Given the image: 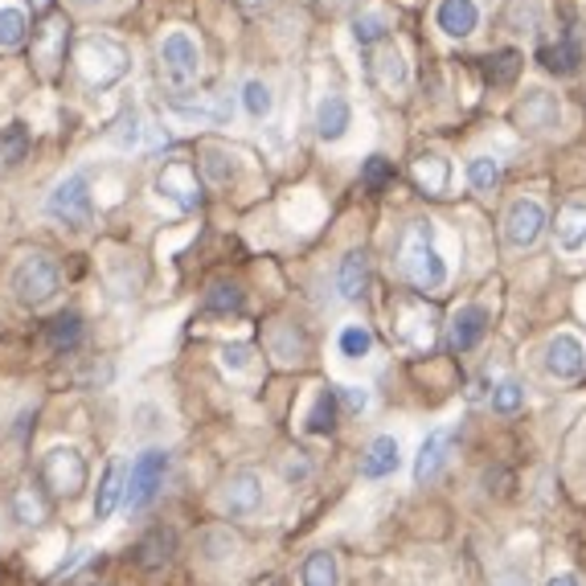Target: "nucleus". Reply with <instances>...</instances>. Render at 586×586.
<instances>
[{
    "instance_id": "a19ab883",
    "label": "nucleus",
    "mask_w": 586,
    "mask_h": 586,
    "mask_svg": "<svg viewBox=\"0 0 586 586\" xmlns=\"http://www.w3.org/2000/svg\"><path fill=\"white\" fill-rule=\"evenodd\" d=\"M209 308H238L243 296H238V287H214V296H209Z\"/></svg>"
},
{
    "instance_id": "79ce46f5",
    "label": "nucleus",
    "mask_w": 586,
    "mask_h": 586,
    "mask_svg": "<svg viewBox=\"0 0 586 586\" xmlns=\"http://www.w3.org/2000/svg\"><path fill=\"white\" fill-rule=\"evenodd\" d=\"M341 398L349 402V410H366L369 407V394H366V390H357V385H345Z\"/></svg>"
},
{
    "instance_id": "9d476101",
    "label": "nucleus",
    "mask_w": 586,
    "mask_h": 586,
    "mask_svg": "<svg viewBox=\"0 0 586 586\" xmlns=\"http://www.w3.org/2000/svg\"><path fill=\"white\" fill-rule=\"evenodd\" d=\"M156 193L168 197V202L177 205V209H197L202 205V181H197V168L189 161H168L161 168V177H156Z\"/></svg>"
},
{
    "instance_id": "c03bdc74",
    "label": "nucleus",
    "mask_w": 586,
    "mask_h": 586,
    "mask_svg": "<svg viewBox=\"0 0 586 586\" xmlns=\"http://www.w3.org/2000/svg\"><path fill=\"white\" fill-rule=\"evenodd\" d=\"M320 4H325L328 13H341V9H345V4H349V0H320Z\"/></svg>"
},
{
    "instance_id": "2eb2a0df",
    "label": "nucleus",
    "mask_w": 586,
    "mask_h": 586,
    "mask_svg": "<svg viewBox=\"0 0 586 586\" xmlns=\"http://www.w3.org/2000/svg\"><path fill=\"white\" fill-rule=\"evenodd\" d=\"M435 25L448 33V38H472L480 25V4L476 0H439L435 9Z\"/></svg>"
},
{
    "instance_id": "9b49d317",
    "label": "nucleus",
    "mask_w": 586,
    "mask_h": 586,
    "mask_svg": "<svg viewBox=\"0 0 586 586\" xmlns=\"http://www.w3.org/2000/svg\"><path fill=\"white\" fill-rule=\"evenodd\" d=\"M546 373L558 382H574L586 373V341L578 332H558L546 345Z\"/></svg>"
},
{
    "instance_id": "20e7f679",
    "label": "nucleus",
    "mask_w": 586,
    "mask_h": 586,
    "mask_svg": "<svg viewBox=\"0 0 586 586\" xmlns=\"http://www.w3.org/2000/svg\"><path fill=\"white\" fill-rule=\"evenodd\" d=\"M13 296L25 308H41V304H50L58 296V287H62V275H58L54 259H45V255H25V259L13 267Z\"/></svg>"
},
{
    "instance_id": "ea45409f",
    "label": "nucleus",
    "mask_w": 586,
    "mask_h": 586,
    "mask_svg": "<svg viewBox=\"0 0 586 586\" xmlns=\"http://www.w3.org/2000/svg\"><path fill=\"white\" fill-rule=\"evenodd\" d=\"M390 177H394L390 161H385V156H369V164H366V185H369V189H382Z\"/></svg>"
},
{
    "instance_id": "e433bc0d",
    "label": "nucleus",
    "mask_w": 586,
    "mask_h": 586,
    "mask_svg": "<svg viewBox=\"0 0 586 586\" xmlns=\"http://www.w3.org/2000/svg\"><path fill=\"white\" fill-rule=\"evenodd\" d=\"M521 407H525V390H521V382H501L496 390H492V410H496V414H517Z\"/></svg>"
},
{
    "instance_id": "4c0bfd02",
    "label": "nucleus",
    "mask_w": 586,
    "mask_h": 586,
    "mask_svg": "<svg viewBox=\"0 0 586 586\" xmlns=\"http://www.w3.org/2000/svg\"><path fill=\"white\" fill-rule=\"evenodd\" d=\"M111 140H115L120 148H136V144H140V115H136V107H123V115L115 120V132H111Z\"/></svg>"
},
{
    "instance_id": "7c9ffc66",
    "label": "nucleus",
    "mask_w": 586,
    "mask_h": 586,
    "mask_svg": "<svg viewBox=\"0 0 586 586\" xmlns=\"http://www.w3.org/2000/svg\"><path fill=\"white\" fill-rule=\"evenodd\" d=\"M29 152V132L21 127V123H13V127H4L0 132V161L4 164H21Z\"/></svg>"
},
{
    "instance_id": "c85d7f7f",
    "label": "nucleus",
    "mask_w": 586,
    "mask_h": 586,
    "mask_svg": "<svg viewBox=\"0 0 586 586\" xmlns=\"http://www.w3.org/2000/svg\"><path fill=\"white\" fill-rule=\"evenodd\" d=\"M29 33V21L21 9H13V4H4L0 9V50H13V45H21Z\"/></svg>"
},
{
    "instance_id": "cd10ccee",
    "label": "nucleus",
    "mask_w": 586,
    "mask_h": 586,
    "mask_svg": "<svg viewBox=\"0 0 586 586\" xmlns=\"http://www.w3.org/2000/svg\"><path fill=\"white\" fill-rule=\"evenodd\" d=\"M243 107H246V115H250V120H267V115H271V107H275L271 86H267V82H259V79L243 82Z\"/></svg>"
},
{
    "instance_id": "f257e3e1",
    "label": "nucleus",
    "mask_w": 586,
    "mask_h": 586,
    "mask_svg": "<svg viewBox=\"0 0 586 586\" xmlns=\"http://www.w3.org/2000/svg\"><path fill=\"white\" fill-rule=\"evenodd\" d=\"M398 271L407 275L419 291L448 287V263H443L435 238H431V226L414 222V226L402 230V238H398Z\"/></svg>"
},
{
    "instance_id": "72a5a7b5",
    "label": "nucleus",
    "mask_w": 586,
    "mask_h": 586,
    "mask_svg": "<svg viewBox=\"0 0 586 586\" xmlns=\"http://www.w3.org/2000/svg\"><path fill=\"white\" fill-rule=\"evenodd\" d=\"M385 33H390L385 13H366L353 21V38L361 41V45H378V41H385Z\"/></svg>"
},
{
    "instance_id": "a18cd8bd",
    "label": "nucleus",
    "mask_w": 586,
    "mask_h": 586,
    "mask_svg": "<svg viewBox=\"0 0 586 586\" xmlns=\"http://www.w3.org/2000/svg\"><path fill=\"white\" fill-rule=\"evenodd\" d=\"M29 4H33V9H45V4H50V0H29Z\"/></svg>"
},
{
    "instance_id": "423d86ee",
    "label": "nucleus",
    "mask_w": 586,
    "mask_h": 586,
    "mask_svg": "<svg viewBox=\"0 0 586 586\" xmlns=\"http://www.w3.org/2000/svg\"><path fill=\"white\" fill-rule=\"evenodd\" d=\"M41 484L50 496H79L86 489V460L79 448H50L41 455Z\"/></svg>"
},
{
    "instance_id": "58836bf2",
    "label": "nucleus",
    "mask_w": 586,
    "mask_h": 586,
    "mask_svg": "<svg viewBox=\"0 0 586 586\" xmlns=\"http://www.w3.org/2000/svg\"><path fill=\"white\" fill-rule=\"evenodd\" d=\"M250 357H255L250 345H226V349H222V369H226V373H246V369H250Z\"/></svg>"
},
{
    "instance_id": "dca6fc26",
    "label": "nucleus",
    "mask_w": 586,
    "mask_h": 586,
    "mask_svg": "<svg viewBox=\"0 0 586 586\" xmlns=\"http://www.w3.org/2000/svg\"><path fill=\"white\" fill-rule=\"evenodd\" d=\"M349 127H353V107H349V99L345 95L320 99V107H316V132H320V140L337 144V140H345Z\"/></svg>"
},
{
    "instance_id": "f03ea898",
    "label": "nucleus",
    "mask_w": 586,
    "mask_h": 586,
    "mask_svg": "<svg viewBox=\"0 0 586 586\" xmlns=\"http://www.w3.org/2000/svg\"><path fill=\"white\" fill-rule=\"evenodd\" d=\"M74 62H79L82 79L91 82L95 91H107L115 82L127 79V70H132V54H127V45L107 33H91V38L79 41V50H74Z\"/></svg>"
},
{
    "instance_id": "b1692460",
    "label": "nucleus",
    "mask_w": 586,
    "mask_h": 586,
    "mask_svg": "<svg viewBox=\"0 0 586 586\" xmlns=\"http://www.w3.org/2000/svg\"><path fill=\"white\" fill-rule=\"evenodd\" d=\"M537 62H542L549 74H574L578 62H583V45L574 38L558 41V45H542V50H537Z\"/></svg>"
},
{
    "instance_id": "de8ad7c7",
    "label": "nucleus",
    "mask_w": 586,
    "mask_h": 586,
    "mask_svg": "<svg viewBox=\"0 0 586 586\" xmlns=\"http://www.w3.org/2000/svg\"><path fill=\"white\" fill-rule=\"evenodd\" d=\"M250 4H255V0H250Z\"/></svg>"
},
{
    "instance_id": "c9c22d12",
    "label": "nucleus",
    "mask_w": 586,
    "mask_h": 586,
    "mask_svg": "<svg viewBox=\"0 0 586 586\" xmlns=\"http://www.w3.org/2000/svg\"><path fill=\"white\" fill-rule=\"evenodd\" d=\"M202 168L209 173V181H218V185H230L234 173H238V168H234V156H230V152H222V148H209V152H205Z\"/></svg>"
},
{
    "instance_id": "6ab92c4d",
    "label": "nucleus",
    "mask_w": 586,
    "mask_h": 586,
    "mask_svg": "<svg viewBox=\"0 0 586 586\" xmlns=\"http://www.w3.org/2000/svg\"><path fill=\"white\" fill-rule=\"evenodd\" d=\"M410 177L414 185L426 193V197H443L451 189V164L439 156V152H423L419 161L410 164Z\"/></svg>"
},
{
    "instance_id": "f704fd0d",
    "label": "nucleus",
    "mask_w": 586,
    "mask_h": 586,
    "mask_svg": "<svg viewBox=\"0 0 586 586\" xmlns=\"http://www.w3.org/2000/svg\"><path fill=\"white\" fill-rule=\"evenodd\" d=\"M369 349H373V332H369L366 325H345V332H341V353L349 357V361H357V357H366Z\"/></svg>"
},
{
    "instance_id": "a878e982",
    "label": "nucleus",
    "mask_w": 586,
    "mask_h": 586,
    "mask_svg": "<svg viewBox=\"0 0 586 586\" xmlns=\"http://www.w3.org/2000/svg\"><path fill=\"white\" fill-rule=\"evenodd\" d=\"M467 181H472V189L489 197V193L501 189L505 168H501V161H496V156H472V161H467Z\"/></svg>"
},
{
    "instance_id": "473e14b6",
    "label": "nucleus",
    "mask_w": 586,
    "mask_h": 586,
    "mask_svg": "<svg viewBox=\"0 0 586 586\" xmlns=\"http://www.w3.org/2000/svg\"><path fill=\"white\" fill-rule=\"evenodd\" d=\"M79 337H82L79 312H62L54 325H50V345H54V349H74V345H79Z\"/></svg>"
},
{
    "instance_id": "f8f14e48",
    "label": "nucleus",
    "mask_w": 586,
    "mask_h": 586,
    "mask_svg": "<svg viewBox=\"0 0 586 586\" xmlns=\"http://www.w3.org/2000/svg\"><path fill=\"white\" fill-rule=\"evenodd\" d=\"M513 120H517L521 132H533V136H546L562 123V103L558 95H549V91H530V95L521 99L517 111H513Z\"/></svg>"
},
{
    "instance_id": "ddd939ff",
    "label": "nucleus",
    "mask_w": 586,
    "mask_h": 586,
    "mask_svg": "<svg viewBox=\"0 0 586 586\" xmlns=\"http://www.w3.org/2000/svg\"><path fill=\"white\" fill-rule=\"evenodd\" d=\"M390 316H407V325H390L394 328L398 341L407 345H431V337H435V316H431V308L419 300H394L390 304Z\"/></svg>"
},
{
    "instance_id": "4be33fe9",
    "label": "nucleus",
    "mask_w": 586,
    "mask_h": 586,
    "mask_svg": "<svg viewBox=\"0 0 586 586\" xmlns=\"http://www.w3.org/2000/svg\"><path fill=\"white\" fill-rule=\"evenodd\" d=\"M123 492H127V467L115 460V464H107V472H103V484H99V496H95V517L107 521L115 508H120Z\"/></svg>"
},
{
    "instance_id": "37998d69",
    "label": "nucleus",
    "mask_w": 586,
    "mask_h": 586,
    "mask_svg": "<svg viewBox=\"0 0 586 586\" xmlns=\"http://www.w3.org/2000/svg\"><path fill=\"white\" fill-rule=\"evenodd\" d=\"M546 586H578V578H574V574H554Z\"/></svg>"
},
{
    "instance_id": "1a4fd4ad",
    "label": "nucleus",
    "mask_w": 586,
    "mask_h": 586,
    "mask_svg": "<svg viewBox=\"0 0 586 586\" xmlns=\"http://www.w3.org/2000/svg\"><path fill=\"white\" fill-rule=\"evenodd\" d=\"M263 505V480L259 472H250V467H243V472H230L226 476V484H222L218 492V508L226 513V517H250V513H259Z\"/></svg>"
},
{
    "instance_id": "39448f33",
    "label": "nucleus",
    "mask_w": 586,
    "mask_h": 586,
    "mask_svg": "<svg viewBox=\"0 0 586 586\" xmlns=\"http://www.w3.org/2000/svg\"><path fill=\"white\" fill-rule=\"evenodd\" d=\"M197 74H202V50H197V41L185 29H173L161 41V79L173 91H189L193 82H197Z\"/></svg>"
},
{
    "instance_id": "2f4dec72",
    "label": "nucleus",
    "mask_w": 586,
    "mask_h": 586,
    "mask_svg": "<svg viewBox=\"0 0 586 586\" xmlns=\"http://www.w3.org/2000/svg\"><path fill=\"white\" fill-rule=\"evenodd\" d=\"M517 70H521V54H517V50H501V54L489 58L484 74L492 79V86H505V82L517 79Z\"/></svg>"
},
{
    "instance_id": "6e6552de",
    "label": "nucleus",
    "mask_w": 586,
    "mask_h": 586,
    "mask_svg": "<svg viewBox=\"0 0 586 586\" xmlns=\"http://www.w3.org/2000/svg\"><path fill=\"white\" fill-rule=\"evenodd\" d=\"M546 226H549L546 205L537 202V197H517V202L505 209V243L513 246V250H530V246L542 238Z\"/></svg>"
},
{
    "instance_id": "bb28decb",
    "label": "nucleus",
    "mask_w": 586,
    "mask_h": 586,
    "mask_svg": "<svg viewBox=\"0 0 586 586\" xmlns=\"http://www.w3.org/2000/svg\"><path fill=\"white\" fill-rule=\"evenodd\" d=\"M13 513L21 525H41L50 508H45V496H41L33 484H25V489H17V496H13Z\"/></svg>"
},
{
    "instance_id": "a211bd4d",
    "label": "nucleus",
    "mask_w": 586,
    "mask_h": 586,
    "mask_svg": "<svg viewBox=\"0 0 586 586\" xmlns=\"http://www.w3.org/2000/svg\"><path fill=\"white\" fill-rule=\"evenodd\" d=\"M373 82L382 86L385 95H402V91H407L410 70L398 45H382V50H378V58H373Z\"/></svg>"
},
{
    "instance_id": "4468645a",
    "label": "nucleus",
    "mask_w": 586,
    "mask_h": 586,
    "mask_svg": "<svg viewBox=\"0 0 586 586\" xmlns=\"http://www.w3.org/2000/svg\"><path fill=\"white\" fill-rule=\"evenodd\" d=\"M484 328H489V312H484L480 304L460 308L448 325V349L451 353H467V349H476L480 337H484Z\"/></svg>"
},
{
    "instance_id": "7ed1b4c3",
    "label": "nucleus",
    "mask_w": 586,
    "mask_h": 586,
    "mask_svg": "<svg viewBox=\"0 0 586 586\" xmlns=\"http://www.w3.org/2000/svg\"><path fill=\"white\" fill-rule=\"evenodd\" d=\"M45 214L62 226H74V230H86L95 222V197H91V181L86 173H70L54 185V193L45 197Z\"/></svg>"
},
{
    "instance_id": "412c9836",
    "label": "nucleus",
    "mask_w": 586,
    "mask_h": 586,
    "mask_svg": "<svg viewBox=\"0 0 586 586\" xmlns=\"http://www.w3.org/2000/svg\"><path fill=\"white\" fill-rule=\"evenodd\" d=\"M398 464H402V448H398V439L394 435H378L373 443H369L366 460H361V476L382 480V476H390V472H398Z\"/></svg>"
},
{
    "instance_id": "0eeeda50",
    "label": "nucleus",
    "mask_w": 586,
    "mask_h": 586,
    "mask_svg": "<svg viewBox=\"0 0 586 586\" xmlns=\"http://www.w3.org/2000/svg\"><path fill=\"white\" fill-rule=\"evenodd\" d=\"M164 472H168V451L152 448L144 455L132 460V472H127V492H123V505L127 508H144L156 496V489L164 484Z\"/></svg>"
},
{
    "instance_id": "f3484780",
    "label": "nucleus",
    "mask_w": 586,
    "mask_h": 586,
    "mask_svg": "<svg viewBox=\"0 0 586 586\" xmlns=\"http://www.w3.org/2000/svg\"><path fill=\"white\" fill-rule=\"evenodd\" d=\"M448 455H451V431L448 426H435V431L423 439V448H419V460H414V480H419V484H431V480L443 472Z\"/></svg>"
},
{
    "instance_id": "49530a36",
    "label": "nucleus",
    "mask_w": 586,
    "mask_h": 586,
    "mask_svg": "<svg viewBox=\"0 0 586 586\" xmlns=\"http://www.w3.org/2000/svg\"><path fill=\"white\" fill-rule=\"evenodd\" d=\"M74 4H82V9H86V4H99V0H74Z\"/></svg>"
},
{
    "instance_id": "393cba45",
    "label": "nucleus",
    "mask_w": 586,
    "mask_h": 586,
    "mask_svg": "<svg viewBox=\"0 0 586 586\" xmlns=\"http://www.w3.org/2000/svg\"><path fill=\"white\" fill-rule=\"evenodd\" d=\"M366 284H369V259L366 255H349L341 259V271H337V291L345 300H361L366 296Z\"/></svg>"
},
{
    "instance_id": "aec40b11",
    "label": "nucleus",
    "mask_w": 586,
    "mask_h": 586,
    "mask_svg": "<svg viewBox=\"0 0 586 586\" xmlns=\"http://www.w3.org/2000/svg\"><path fill=\"white\" fill-rule=\"evenodd\" d=\"M554 234H558V246L566 250V255H578V250H586V202H566V205H562Z\"/></svg>"
},
{
    "instance_id": "c756f323",
    "label": "nucleus",
    "mask_w": 586,
    "mask_h": 586,
    "mask_svg": "<svg viewBox=\"0 0 586 586\" xmlns=\"http://www.w3.org/2000/svg\"><path fill=\"white\" fill-rule=\"evenodd\" d=\"M332 419H337V394H332V390H320L312 410H308V431H312V435H328V431H332Z\"/></svg>"
},
{
    "instance_id": "5701e85b",
    "label": "nucleus",
    "mask_w": 586,
    "mask_h": 586,
    "mask_svg": "<svg viewBox=\"0 0 586 586\" xmlns=\"http://www.w3.org/2000/svg\"><path fill=\"white\" fill-rule=\"evenodd\" d=\"M300 586H341V562L328 549L308 554L300 566Z\"/></svg>"
}]
</instances>
